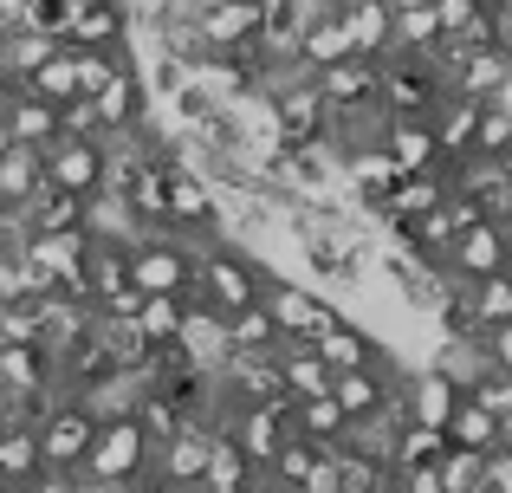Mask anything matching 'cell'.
Here are the masks:
<instances>
[{
	"label": "cell",
	"mask_w": 512,
	"mask_h": 493,
	"mask_svg": "<svg viewBox=\"0 0 512 493\" xmlns=\"http://www.w3.org/2000/svg\"><path fill=\"white\" fill-rule=\"evenodd\" d=\"M150 474V435L137 429V416H111L91 429V448L78 461V481L85 487H130Z\"/></svg>",
	"instance_id": "obj_1"
},
{
	"label": "cell",
	"mask_w": 512,
	"mask_h": 493,
	"mask_svg": "<svg viewBox=\"0 0 512 493\" xmlns=\"http://www.w3.org/2000/svg\"><path fill=\"white\" fill-rule=\"evenodd\" d=\"M260 305L273 312V331H279V338H299V344L325 338V331L344 318L338 299H331L325 286H299V279H273V286L260 292Z\"/></svg>",
	"instance_id": "obj_2"
},
{
	"label": "cell",
	"mask_w": 512,
	"mask_h": 493,
	"mask_svg": "<svg viewBox=\"0 0 512 493\" xmlns=\"http://www.w3.org/2000/svg\"><path fill=\"white\" fill-rule=\"evenodd\" d=\"M91 409L78 403V396H52L46 409L33 416V435H39V468H59V474H78V461H85L91 448Z\"/></svg>",
	"instance_id": "obj_3"
},
{
	"label": "cell",
	"mask_w": 512,
	"mask_h": 493,
	"mask_svg": "<svg viewBox=\"0 0 512 493\" xmlns=\"http://www.w3.org/2000/svg\"><path fill=\"white\" fill-rule=\"evenodd\" d=\"M124 260H130V286L137 292H188V279H195V253L169 228H150L137 247H124Z\"/></svg>",
	"instance_id": "obj_4"
},
{
	"label": "cell",
	"mask_w": 512,
	"mask_h": 493,
	"mask_svg": "<svg viewBox=\"0 0 512 493\" xmlns=\"http://www.w3.org/2000/svg\"><path fill=\"white\" fill-rule=\"evenodd\" d=\"M85 247H91L85 228H78V234H26V241H20V260L33 266L52 292L91 299V292H85Z\"/></svg>",
	"instance_id": "obj_5"
},
{
	"label": "cell",
	"mask_w": 512,
	"mask_h": 493,
	"mask_svg": "<svg viewBox=\"0 0 512 493\" xmlns=\"http://www.w3.org/2000/svg\"><path fill=\"white\" fill-rule=\"evenodd\" d=\"M221 435H234V448L247 455V468L260 474L266 461L279 455V442L292 435V403L286 396H273V403H234V416H227Z\"/></svg>",
	"instance_id": "obj_6"
},
{
	"label": "cell",
	"mask_w": 512,
	"mask_h": 493,
	"mask_svg": "<svg viewBox=\"0 0 512 493\" xmlns=\"http://www.w3.org/2000/svg\"><path fill=\"white\" fill-rule=\"evenodd\" d=\"M163 221L169 234H221V215H214V176L208 169H175L163 182ZM227 241V234H221Z\"/></svg>",
	"instance_id": "obj_7"
},
{
	"label": "cell",
	"mask_w": 512,
	"mask_h": 493,
	"mask_svg": "<svg viewBox=\"0 0 512 493\" xmlns=\"http://www.w3.org/2000/svg\"><path fill=\"white\" fill-rule=\"evenodd\" d=\"M39 169H46L52 189H72V195H91L104 176V137H52L39 150Z\"/></svg>",
	"instance_id": "obj_8"
},
{
	"label": "cell",
	"mask_w": 512,
	"mask_h": 493,
	"mask_svg": "<svg viewBox=\"0 0 512 493\" xmlns=\"http://www.w3.org/2000/svg\"><path fill=\"white\" fill-rule=\"evenodd\" d=\"M208 448H214V429H201V422H182L169 442L150 448V474L188 493V487H201V474H208Z\"/></svg>",
	"instance_id": "obj_9"
},
{
	"label": "cell",
	"mask_w": 512,
	"mask_h": 493,
	"mask_svg": "<svg viewBox=\"0 0 512 493\" xmlns=\"http://www.w3.org/2000/svg\"><path fill=\"white\" fill-rule=\"evenodd\" d=\"M273 98V117H279V143L286 150H305V143H325V98H318V85L312 78H299V85H286V91H266Z\"/></svg>",
	"instance_id": "obj_10"
},
{
	"label": "cell",
	"mask_w": 512,
	"mask_h": 493,
	"mask_svg": "<svg viewBox=\"0 0 512 493\" xmlns=\"http://www.w3.org/2000/svg\"><path fill=\"white\" fill-rule=\"evenodd\" d=\"M441 266H448L454 279H487V273H506V266H512V253H506L500 221H474V228H461Z\"/></svg>",
	"instance_id": "obj_11"
},
{
	"label": "cell",
	"mask_w": 512,
	"mask_h": 493,
	"mask_svg": "<svg viewBox=\"0 0 512 493\" xmlns=\"http://www.w3.org/2000/svg\"><path fill=\"white\" fill-rule=\"evenodd\" d=\"M182 299H188V292H182ZM175 351H182L195 370H221L227 364V318L214 312V305L188 299L182 325H175Z\"/></svg>",
	"instance_id": "obj_12"
},
{
	"label": "cell",
	"mask_w": 512,
	"mask_h": 493,
	"mask_svg": "<svg viewBox=\"0 0 512 493\" xmlns=\"http://www.w3.org/2000/svg\"><path fill=\"white\" fill-rule=\"evenodd\" d=\"M85 104H91V124H98V137H117V130H130L143 111H150V91H143V78L124 65V72H117L111 85H98Z\"/></svg>",
	"instance_id": "obj_13"
},
{
	"label": "cell",
	"mask_w": 512,
	"mask_h": 493,
	"mask_svg": "<svg viewBox=\"0 0 512 493\" xmlns=\"http://www.w3.org/2000/svg\"><path fill=\"white\" fill-rule=\"evenodd\" d=\"M91 318H98V312H91V299L46 292V299H39V338H33V344H39L46 357H65V351H72V344L91 331Z\"/></svg>",
	"instance_id": "obj_14"
},
{
	"label": "cell",
	"mask_w": 512,
	"mask_h": 493,
	"mask_svg": "<svg viewBox=\"0 0 512 493\" xmlns=\"http://www.w3.org/2000/svg\"><path fill=\"white\" fill-rule=\"evenodd\" d=\"M474 124H480V104L461 98V91H448V98L428 111V137H435V156H441V163L474 156Z\"/></svg>",
	"instance_id": "obj_15"
},
{
	"label": "cell",
	"mask_w": 512,
	"mask_h": 493,
	"mask_svg": "<svg viewBox=\"0 0 512 493\" xmlns=\"http://www.w3.org/2000/svg\"><path fill=\"white\" fill-rule=\"evenodd\" d=\"M318 98H325V111H357V104H376V59H338L325 65V72H312Z\"/></svg>",
	"instance_id": "obj_16"
},
{
	"label": "cell",
	"mask_w": 512,
	"mask_h": 493,
	"mask_svg": "<svg viewBox=\"0 0 512 493\" xmlns=\"http://www.w3.org/2000/svg\"><path fill=\"white\" fill-rule=\"evenodd\" d=\"M376 143H383V156L396 163V176H422V169H441L435 137H428V117H389Z\"/></svg>",
	"instance_id": "obj_17"
},
{
	"label": "cell",
	"mask_w": 512,
	"mask_h": 493,
	"mask_svg": "<svg viewBox=\"0 0 512 493\" xmlns=\"http://www.w3.org/2000/svg\"><path fill=\"white\" fill-rule=\"evenodd\" d=\"M273 364H279V390H286V403H299V396H325V390H331L325 357H318L312 344H299V338H279V344H273Z\"/></svg>",
	"instance_id": "obj_18"
},
{
	"label": "cell",
	"mask_w": 512,
	"mask_h": 493,
	"mask_svg": "<svg viewBox=\"0 0 512 493\" xmlns=\"http://www.w3.org/2000/svg\"><path fill=\"white\" fill-rule=\"evenodd\" d=\"M454 403H461V390H454L448 377H435V370H409V377H402V416H409V422L448 429Z\"/></svg>",
	"instance_id": "obj_19"
},
{
	"label": "cell",
	"mask_w": 512,
	"mask_h": 493,
	"mask_svg": "<svg viewBox=\"0 0 512 493\" xmlns=\"http://www.w3.org/2000/svg\"><path fill=\"white\" fill-rule=\"evenodd\" d=\"M480 338H487V331H480ZM480 338H435L428 344V357H422V370H435V377H448L454 390H467V383H480L487 377V344Z\"/></svg>",
	"instance_id": "obj_20"
},
{
	"label": "cell",
	"mask_w": 512,
	"mask_h": 493,
	"mask_svg": "<svg viewBox=\"0 0 512 493\" xmlns=\"http://www.w3.org/2000/svg\"><path fill=\"white\" fill-rule=\"evenodd\" d=\"M312 351L325 357V370L338 377V370H363V364H383V344L370 338V331L357 325V318H338V325L325 331V338H312Z\"/></svg>",
	"instance_id": "obj_21"
},
{
	"label": "cell",
	"mask_w": 512,
	"mask_h": 493,
	"mask_svg": "<svg viewBox=\"0 0 512 493\" xmlns=\"http://www.w3.org/2000/svg\"><path fill=\"white\" fill-rule=\"evenodd\" d=\"M500 78H512V52L506 46H480V52H461V59H448V91H461V98H487Z\"/></svg>",
	"instance_id": "obj_22"
},
{
	"label": "cell",
	"mask_w": 512,
	"mask_h": 493,
	"mask_svg": "<svg viewBox=\"0 0 512 493\" xmlns=\"http://www.w3.org/2000/svg\"><path fill=\"white\" fill-rule=\"evenodd\" d=\"M350 33V52L357 59H383L389 52V0H331Z\"/></svg>",
	"instance_id": "obj_23"
},
{
	"label": "cell",
	"mask_w": 512,
	"mask_h": 493,
	"mask_svg": "<svg viewBox=\"0 0 512 493\" xmlns=\"http://www.w3.org/2000/svg\"><path fill=\"white\" fill-rule=\"evenodd\" d=\"M20 221H26V234H78L85 228V195L46 182L33 202H20Z\"/></svg>",
	"instance_id": "obj_24"
},
{
	"label": "cell",
	"mask_w": 512,
	"mask_h": 493,
	"mask_svg": "<svg viewBox=\"0 0 512 493\" xmlns=\"http://www.w3.org/2000/svg\"><path fill=\"white\" fill-rule=\"evenodd\" d=\"M292 59H299L305 72H325V65L350 59V33H344L338 7H325V13H312V20H305V33H299V46H292Z\"/></svg>",
	"instance_id": "obj_25"
},
{
	"label": "cell",
	"mask_w": 512,
	"mask_h": 493,
	"mask_svg": "<svg viewBox=\"0 0 512 493\" xmlns=\"http://www.w3.org/2000/svg\"><path fill=\"white\" fill-rule=\"evenodd\" d=\"M143 390H150V383H143V370H104L98 383H85V390H72V396L91 409V422H111V416H130Z\"/></svg>",
	"instance_id": "obj_26"
},
{
	"label": "cell",
	"mask_w": 512,
	"mask_h": 493,
	"mask_svg": "<svg viewBox=\"0 0 512 493\" xmlns=\"http://www.w3.org/2000/svg\"><path fill=\"white\" fill-rule=\"evenodd\" d=\"M7 137L13 143H39V150H46L52 137H59V104H46V98H33V91L26 85H13V98H7Z\"/></svg>",
	"instance_id": "obj_27"
},
{
	"label": "cell",
	"mask_w": 512,
	"mask_h": 493,
	"mask_svg": "<svg viewBox=\"0 0 512 493\" xmlns=\"http://www.w3.org/2000/svg\"><path fill=\"white\" fill-rule=\"evenodd\" d=\"M46 189V169H39V143H13L0 156V208H20Z\"/></svg>",
	"instance_id": "obj_28"
},
{
	"label": "cell",
	"mask_w": 512,
	"mask_h": 493,
	"mask_svg": "<svg viewBox=\"0 0 512 493\" xmlns=\"http://www.w3.org/2000/svg\"><path fill=\"white\" fill-rule=\"evenodd\" d=\"M52 52H59V39H52V33H33V26H7V33H0V78H13V85H20V78H26V72H39Z\"/></svg>",
	"instance_id": "obj_29"
},
{
	"label": "cell",
	"mask_w": 512,
	"mask_h": 493,
	"mask_svg": "<svg viewBox=\"0 0 512 493\" xmlns=\"http://www.w3.org/2000/svg\"><path fill=\"white\" fill-rule=\"evenodd\" d=\"M396 182V163L383 156V143H363V150H344V189L357 195L363 208L376 202V195Z\"/></svg>",
	"instance_id": "obj_30"
},
{
	"label": "cell",
	"mask_w": 512,
	"mask_h": 493,
	"mask_svg": "<svg viewBox=\"0 0 512 493\" xmlns=\"http://www.w3.org/2000/svg\"><path fill=\"white\" fill-rule=\"evenodd\" d=\"M33 474H39V435H33V422L13 416L7 429H0V487H20V481H33Z\"/></svg>",
	"instance_id": "obj_31"
},
{
	"label": "cell",
	"mask_w": 512,
	"mask_h": 493,
	"mask_svg": "<svg viewBox=\"0 0 512 493\" xmlns=\"http://www.w3.org/2000/svg\"><path fill=\"white\" fill-rule=\"evenodd\" d=\"M292 429L305 435V442H318V448H331V442H344V409L331 403V390L325 396H299V403H292Z\"/></svg>",
	"instance_id": "obj_32"
},
{
	"label": "cell",
	"mask_w": 512,
	"mask_h": 493,
	"mask_svg": "<svg viewBox=\"0 0 512 493\" xmlns=\"http://www.w3.org/2000/svg\"><path fill=\"white\" fill-rule=\"evenodd\" d=\"M441 435H448L454 448H474V455H493V442H500V416H487V409H480L474 396H461Z\"/></svg>",
	"instance_id": "obj_33"
},
{
	"label": "cell",
	"mask_w": 512,
	"mask_h": 493,
	"mask_svg": "<svg viewBox=\"0 0 512 493\" xmlns=\"http://www.w3.org/2000/svg\"><path fill=\"white\" fill-rule=\"evenodd\" d=\"M182 312H188L182 292H143V299H137V331H143L150 344H175V325H182Z\"/></svg>",
	"instance_id": "obj_34"
},
{
	"label": "cell",
	"mask_w": 512,
	"mask_h": 493,
	"mask_svg": "<svg viewBox=\"0 0 512 493\" xmlns=\"http://www.w3.org/2000/svg\"><path fill=\"white\" fill-rule=\"evenodd\" d=\"M273 344H279V331H273V312L260 299L227 312V351H273Z\"/></svg>",
	"instance_id": "obj_35"
},
{
	"label": "cell",
	"mask_w": 512,
	"mask_h": 493,
	"mask_svg": "<svg viewBox=\"0 0 512 493\" xmlns=\"http://www.w3.org/2000/svg\"><path fill=\"white\" fill-rule=\"evenodd\" d=\"M441 448H448V435L428 429V422H402L396 448H389V468H435Z\"/></svg>",
	"instance_id": "obj_36"
},
{
	"label": "cell",
	"mask_w": 512,
	"mask_h": 493,
	"mask_svg": "<svg viewBox=\"0 0 512 493\" xmlns=\"http://www.w3.org/2000/svg\"><path fill=\"white\" fill-rule=\"evenodd\" d=\"M487 468H493V455H474V448H454V442L441 448V461H435V474H441L448 493H480Z\"/></svg>",
	"instance_id": "obj_37"
},
{
	"label": "cell",
	"mask_w": 512,
	"mask_h": 493,
	"mask_svg": "<svg viewBox=\"0 0 512 493\" xmlns=\"http://www.w3.org/2000/svg\"><path fill=\"white\" fill-rule=\"evenodd\" d=\"M130 416H137V429H143V435H150V448H156V442H169V435L188 422V416H182V403H175L169 390H143Z\"/></svg>",
	"instance_id": "obj_38"
},
{
	"label": "cell",
	"mask_w": 512,
	"mask_h": 493,
	"mask_svg": "<svg viewBox=\"0 0 512 493\" xmlns=\"http://www.w3.org/2000/svg\"><path fill=\"white\" fill-rule=\"evenodd\" d=\"M20 85L33 91V98H46V104H72V98H78V78H72V52L59 46V52H52L46 65H39V72H26Z\"/></svg>",
	"instance_id": "obj_39"
},
{
	"label": "cell",
	"mask_w": 512,
	"mask_h": 493,
	"mask_svg": "<svg viewBox=\"0 0 512 493\" xmlns=\"http://www.w3.org/2000/svg\"><path fill=\"white\" fill-rule=\"evenodd\" d=\"M331 448H338L344 493H389V461H370V455H357V448H344V442H331Z\"/></svg>",
	"instance_id": "obj_40"
},
{
	"label": "cell",
	"mask_w": 512,
	"mask_h": 493,
	"mask_svg": "<svg viewBox=\"0 0 512 493\" xmlns=\"http://www.w3.org/2000/svg\"><path fill=\"white\" fill-rule=\"evenodd\" d=\"M46 292L52 286L20 260V247H0V305H13V299H46Z\"/></svg>",
	"instance_id": "obj_41"
},
{
	"label": "cell",
	"mask_w": 512,
	"mask_h": 493,
	"mask_svg": "<svg viewBox=\"0 0 512 493\" xmlns=\"http://www.w3.org/2000/svg\"><path fill=\"white\" fill-rule=\"evenodd\" d=\"M253 481V468H247V455L234 448V435H214V448H208V474H201V487H247Z\"/></svg>",
	"instance_id": "obj_42"
},
{
	"label": "cell",
	"mask_w": 512,
	"mask_h": 493,
	"mask_svg": "<svg viewBox=\"0 0 512 493\" xmlns=\"http://www.w3.org/2000/svg\"><path fill=\"white\" fill-rule=\"evenodd\" d=\"M402 234L422 247V260H448V247H454V221H448V208H428V215H415Z\"/></svg>",
	"instance_id": "obj_43"
},
{
	"label": "cell",
	"mask_w": 512,
	"mask_h": 493,
	"mask_svg": "<svg viewBox=\"0 0 512 493\" xmlns=\"http://www.w3.org/2000/svg\"><path fill=\"white\" fill-rule=\"evenodd\" d=\"M72 52V46H65ZM124 72V52H72V78H78V98H91L98 85H111V78Z\"/></svg>",
	"instance_id": "obj_44"
},
{
	"label": "cell",
	"mask_w": 512,
	"mask_h": 493,
	"mask_svg": "<svg viewBox=\"0 0 512 493\" xmlns=\"http://www.w3.org/2000/svg\"><path fill=\"white\" fill-rule=\"evenodd\" d=\"M506 150H512V117H506V111H487V104H480V124H474V156H493V163H500Z\"/></svg>",
	"instance_id": "obj_45"
},
{
	"label": "cell",
	"mask_w": 512,
	"mask_h": 493,
	"mask_svg": "<svg viewBox=\"0 0 512 493\" xmlns=\"http://www.w3.org/2000/svg\"><path fill=\"white\" fill-rule=\"evenodd\" d=\"M39 338V299L0 305V344H33Z\"/></svg>",
	"instance_id": "obj_46"
},
{
	"label": "cell",
	"mask_w": 512,
	"mask_h": 493,
	"mask_svg": "<svg viewBox=\"0 0 512 493\" xmlns=\"http://www.w3.org/2000/svg\"><path fill=\"white\" fill-rule=\"evenodd\" d=\"M461 396H474V403L487 409V416H512V377H506V370H487V377L467 383Z\"/></svg>",
	"instance_id": "obj_47"
},
{
	"label": "cell",
	"mask_w": 512,
	"mask_h": 493,
	"mask_svg": "<svg viewBox=\"0 0 512 493\" xmlns=\"http://www.w3.org/2000/svg\"><path fill=\"white\" fill-rule=\"evenodd\" d=\"M292 493H344V481H338V448H318V461L305 468V481L292 487Z\"/></svg>",
	"instance_id": "obj_48"
},
{
	"label": "cell",
	"mask_w": 512,
	"mask_h": 493,
	"mask_svg": "<svg viewBox=\"0 0 512 493\" xmlns=\"http://www.w3.org/2000/svg\"><path fill=\"white\" fill-rule=\"evenodd\" d=\"M480 344H487V364H493V370H506V377H512V318H506V325H493V331H487Z\"/></svg>",
	"instance_id": "obj_49"
},
{
	"label": "cell",
	"mask_w": 512,
	"mask_h": 493,
	"mask_svg": "<svg viewBox=\"0 0 512 493\" xmlns=\"http://www.w3.org/2000/svg\"><path fill=\"white\" fill-rule=\"evenodd\" d=\"M493 461H512V416H500V442H493Z\"/></svg>",
	"instance_id": "obj_50"
},
{
	"label": "cell",
	"mask_w": 512,
	"mask_h": 493,
	"mask_svg": "<svg viewBox=\"0 0 512 493\" xmlns=\"http://www.w3.org/2000/svg\"><path fill=\"white\" fill-rule=\"evenodd\" d=\"M124 493H182V487H169V481H156V474H143V481H130Z\"/></svg>",
	"instance_id": "obj_51"
},
{
	"label": "cell",
	"mask_w": 512,
	"mask_h": 493,
	"mask_svg": "<svg viewBox=\"0 0 512 493\" xmlns=\"http://www.w3.org/2000/svg\"><path fill=\"white\" fill-rule=\"evenodd\" d=\"M7 98H13V78H0V111H7Z\"/></svg>",
	"instance_id": "obj_52"
},
{
	"label": "cell",
	"mask_w": 512,
	"mask_h": 493,
	"mask_svg": "<svg viewBox=\"0 0 512 493\" xmlns=\"http://www.w3.org/2000/svg\"><path fill=\"white\" fill-rule=\"evenodd\" d=\"M13 150V137H7V117H0V156H7Z\"/></svg>",
	"instance_id": "obj_53"
},
{
	"label": "cell",
	"mask_w": 512,
	"mask_h": 493,
	"mask_svg": "<svg viewBox=\"0 0 512 493\" xmlns=\"http://www.w3.org/2000/svg\"><path fill=\"white\" fill-rule=\"evenodd\" d=\"M396 7H422V0H389V13H396Z\"/></svg>",
	"instance_id": "obj_54"
},
{
	"label": "cell",
	"mask_w": 512,
	"mask_h": 493,
	"mask_svg": "<svg viewBox=\"0 0 512 493\" xmlns=\"http://www.w3.org/2000/svg\"><path fill=\"white\" fill-rule=\"evenodd\" d=\"M85 493H124V487H85Z\"/></svg>",
	"instance_id": "obj_55"
},
{
	"label": "cell",
	"mask_w": 512,
	"mask_h": 493,
	"mask_svg": "<svg viewBox=\"0 0 512 493\" xmlns=\"http://www.w3.org/2000/svg\"><path fill=\"white\" fill-rule=\"evenodd\" d=\"M493 7H500V13H512V0H493Z\"/></svg>",
	"instance_id": "obj_56"
},
{
	"label": "cell",
	"mask_w": 512,
	"mask_h": 493,
	"mask_svg": "<svg viewBox=\"0 0 512 493\" xmlns=\"http://www.w3.org/2000/svg\"><path fill=\"white\" fill-rule=\"evenodd\" d=\"M500 163H506V169H512V150H506V156H500Z\"/></svg>",
	"instance_id": "obj_57"
}]
</instances>
